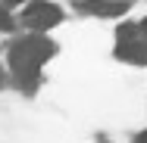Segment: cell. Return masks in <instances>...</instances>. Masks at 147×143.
Returning <instances> with one entry per match:
<instances>
[{
	"instance_id": "obj_10",
	"label": "cell",
	"mask_w": 147,
	"mask_h": 143,
	"mask_svg": "<svg viewBox=\"0 0 147 143\" xmlns=\"http://www.w3.org/2000/svg\"><path fill=\"white\" fill-rule=\"evenodd\" d=\"M116 3H125V0H116Z\"/></svg>"
},
{
	"instance_id": "obj_7",
	"label": "cell",
	"mask_w": 147,
	"mask_h": 143,
	"mask_svg": "<svg viewBox=\"0 0 147 143\" xmlns=\"http://www.w3.org/2000/svg\"><path fill=\"white\" fill-rule=\"evenodd\" d=\"M141 31H144V34H147V19H144V25H141Z\"/></svg>"
},
{
	"instance_id": "obj_2",
	"label": "cell",
	"mask_w": 147,
	"mask_h": 143,
	"mask_svg": "<svg viewBox=\"0 0 147 143\" xmlns=\"http://www.w3.org/2000/svg\"><path fill=\"white\" fill-rule=\"evenodd\" d=\"M59 19H63L59 6L47 3V0H34V3H28V6H25V13H22V22H25L28 28H34V31L53 28V25H59Z\"/></svg>"
},
{
	"instance_id": "obj_3",
	"label": "cell",
	"mask_w": 147,
	"mask_h": 143,
	"mask_svg": "<svg viewBox=\"0 0 147 143\" xmlns=\"http://www.w3.org/2000/svg\"><path fill=\"white\" fill-rule=\"evenodd\" d=\"M135 25H122L119 28V44H116V56L125 62H135V65H147V44L135 37Z\"/></svg>"
},
{
	"instance_id": "obj_5",
	"label": "cell",
	"mask_w": 147,
	"mask_h": 143,
	"mask_svg": "<svg viewBox=\"0 0 147 143\" xmlns=\"http://www.w3.org/2000/svg\"><path fill=\"white\" fill-rule=\"evenodd\" d=\"M9 28H13V19H9V16L0 9V31H9Z\"/></svg>"
},
{
	"instance_id": "obj_8",
	"label": "cell",
	"mask_w": 147,
	"mask_h": 143,
	"mask_svg": "<svg viewBox=\"0 0 147 143\" xmlns=\"http://www.w3.org/2000/svg\"><path fill=\"white\" fill-rule=\"evenodd\" d=\"M6 3H22V0H6Z\"/></svg>"
},
{
	"instance_id": "obj_1",
	"label": "cell",
	"mask_w": 147,
	"mask_h": 143,
	"mask_svg": "<svg viewBox=\"0 0 147 143\" xmlns=\"http://www.w3.org/2000/svg\"><path fill=\"white\" fill-rule=\"evenodd\" d=\"M50 56H53V44H50L47 37H41V34L22 37V41L13 44V50H9V65H13L19 84L25 87V90H34L38 72H41V65H44Z\"/></svg>"
},
{
	"instance_id": "obj_4",
	"label": "cell",
	"mask_w": 147,
	"mask_h": 143,
	"mask_svg": "<svg viewBox=\"0 0 147 143\" xmlns=\"http://www.w3.org/2000/svg\"><path fill=\"white\" fill-rule=\"evenodd\" d=\"M82 9H88L94 16H122L125 13V3H116V0H85Z\"/></svg>"
},
{
	"instance_id": "obj_6",
	"label": "cell",
	"mask_w": 147,
	"mask_h": 143,
	"mask_svg": "<svg viewBox=\"0 0 147 143\" xmlns=\"http://www.w3.org/2000/svg\"><path fill=\"white\" fill-rule=\"evenodd\" d=\"M135 143H147V131H141V134H138V140Z\"/></svg>"
},
{
	"instance_id": "obj_9",
	"label": "cell",
	"mask_w": 147,
	"mask_h": 143,
	"mask_svg": "<svg viewBox=\"0 0 147 143\" xmlns=\"http://www.w3.org/2000/svg\"><path fill=\"white\" fill-rule=\"evenodd\" d=\"M0 81H3V72H0Z\"/></svg>"
}]
</instances>
